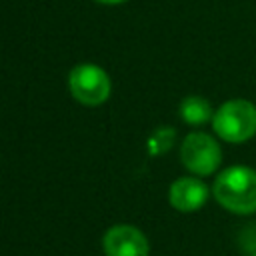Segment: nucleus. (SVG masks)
<instances>
[{
	"mask_svg": "<svg viewBox=\"0 0 256 256\" xmlns=\"http://www.w3.org/2000/svg\"><path fill=\"white\" fill-rule=\"evenodd\" d=\"M212 128L226 142H246L256 134V106L244 98L226 100L214 112Z\"/></svg>",
	"mask_w": 256,
	"mask_h": 256,
	"instance_id": "f03ea898",
	"label": "nucleus"
},
{
	"mask_svg": "<svg viewBox=\"0 0 256 256\" xmlns=\"http://www.w3.org/2000/svg\"><path fill=\"white\" fill-rule=\"evenodd\" d=\"M238 246L248 256L256 252V222H248L240 230V234H238Z\"/></svg>",
	"mask_w": 256,
	"mask_h": 256,
	"instance_id": "6e6552de",
	"label": "nucleus"
},
{
	"mask_svg": "<svg viewBox=\"0 0 256 256\" xmlns=\"http://www.w3.org/2000/svg\"><path fill=\"white\" fill-rule=\"evenodd\" d=\"M208 186L194 176H184L172 182L170 190H168V200L172 204V208L180 210V212H194L198 208H202L208 200Z\"/></svg>",
	"mask_w": 256,
	"mask_h": 256,
	"instance_id": "423d86ee",
	"label": "nucleus"
},
{
	"mask_svg": "<svg viewBox=\"0 0 256 256\" xmlns=\"http://www.w3.org/2000/svg\"><path fill=\"white\" fill-rule=\"evenodd\" d=\"M182 164L196 176H208L216 172L222 162L220 144L206 132H192L184 138L180 146Z\"/></svg>",
	"mask_w": 256,
	"mask_h": 256,
	"instance_id": "7ed1b4c3",
	"label": "nucleus"
},
{
	"mask_svg": "<svg viewBox=\"0 0 256 256\" xmlns=\"http://www.w3.org/2000/svg\"><path fill=\"white\" fill-rule=\"evenodd\" d=\"M104 252L106 256H148V240L138 228L118 224L104 234Z\"/></svg>",
	"mask_w": 256,
	"mask_h": 256,
	"instance_id": "39448f33",
	"label": "nucleus"
},
{
	"mask_svg": "<svg viewBox=\"0 0 256 256\" xmlns=\"http://www.w3.org/2000/svg\"><path fill=\"white\" fill-rule=\"evenodd\" d=\"M102 4H120V2H126V0H98Z\"/></svg>",
	"mask_w": 256,
	"mask_h": 256,
	"instance_id": "1a4fd4ad",
	"label": "nucleus"
},
{
	"mask_svg": "<svg viewBox=\"0 0 256 256\" xmlns=\"http://www.w3.org/2000/svg\"><path fill=\"white\" fill-rule=\"evenodd\" d=\"M212 194L222 208L234 214H254L256 212V170L242 164L222 170L212 184Z\"/></svg>",
	"mask_w": 256,
	"mask_h": 256,
	"instance_id": "f257e3e1",
	"label": "nucleus"
},
{
	"mask_svg": "<svg viewBox=\"0 0 256 256\" xmlns=\"http://www.w3.org/2000/svg\"><path fill=\"white\" fill-rule=\"evenodd\" d=\"M68 86L72 96L86 106H98L110 96V78L96 64H80L72 68Z\"/></svg>",
	"mask_w": 256,
	"mask_h": 256,
	"instance_id": "20e7f679",
	"label": "nucleus"
},
{
	"mask_svg": "<svg viewBox=\"0 0 256 256\" xmlns=\"http://www.w3.org/2000/svg\"><path fill=\"white\" fill-rule=\"evenodd\" d=\"M180 116L186 124L192 126H200L206 124L208 120H212L214 110L210 106V102L202 96H188L180 102Z\"/></svg>",
	"mask_w": 256,
	"mask_h": 256,
	"instance_id": "0eeeda50",
	"label": "nucleus"
},
{
	"mask_svg": "<svg viewBox=\"0 0 256 256\" xmlns=\"http://www.w3.org/2000/svg\"><path fill=\"white\" fill-rule=\"evenodd\" d=\"M250 256H256V252H254V254H250Z\"/></svg>",
	"mask_w": 256,
	"mask_h": 256,
	"instance_id": "9d476101",
	"label": "nucleus"
}]
</instances>
